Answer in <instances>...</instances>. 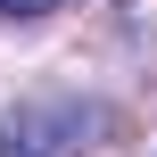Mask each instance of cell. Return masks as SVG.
Wrapping results in <instances>:
<instances>
[{
    "instance_id": "cell-1",
    "label": "cell",
    "mask_w": 157,
    "mask_h": 157,
    "mask_svg": "<svg viewBox=\"0 0 157 157\" xmlns=\"http://www.w3.org/2000/svg\"><path fill=\"white\" fill-rule=\"evenodd\" d=\"M83 124H91L83 99H33V108H17L0 124V157H66L83 141Z\"/></svg>"
},
{
    "instance_id": "cell-2",
    "label": "cell",
    "mask_w": 157,
    "mask_h": 157,
    "mask_svg": "<svg viewBox=\"0 0 157 157\" xmlns=\"http://www.w3.org/2000/svg\"><path fill=\"white\" fill-rule=\"evenodd\" d=\"M41 8H58V0H0V17H41Z\"/></svg>"
}]
</instances>
